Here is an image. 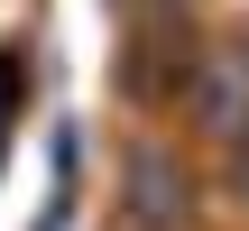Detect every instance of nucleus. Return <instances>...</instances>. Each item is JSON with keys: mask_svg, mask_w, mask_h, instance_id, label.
<instances>
[{"mask_svg": "<svg viewBox=\"0 0 249 231\" xmlns=\"http://www.w3.org/2000/svg\"><path fill=\"white\" fill-rule=\"evenodd\" d=\"M203 120L213 130H240V74H213L203 83Z\"/></svg>", "mask_w": 249, "mask_h": 231, "instance_id": "f257e3e1", "label": "nucleus"}]
</instances>
